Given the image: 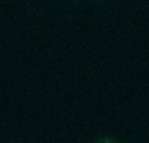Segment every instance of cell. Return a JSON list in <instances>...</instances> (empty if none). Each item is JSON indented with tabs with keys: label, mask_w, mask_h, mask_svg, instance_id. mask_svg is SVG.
<instances>
[{
	"label": "cell",
	"mask_w": 149,
	"mask_h": 143,
	"mask_svg": "<svg viewBox=\"0 0 149 143\" xmlns=\"http://www.w3.org/2000/svg\"><path fill=\"white\" fill-rule=\"evenodd\" d=\"M94 143H122V142L113 138V137H102V138H98Z\"/></svg>",
	"instance_id": "6da1fadb"
}]
</instances>
